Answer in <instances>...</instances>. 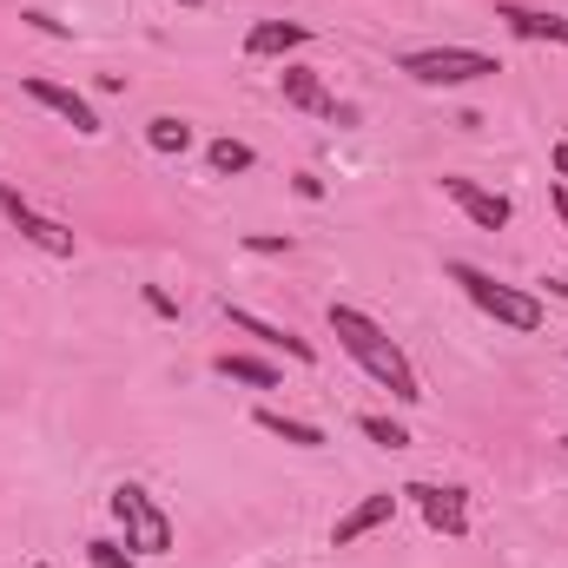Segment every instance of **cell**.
<instances>
[{"mask_svg":"<svg viewBox=\"0 0 568 568\" xmlns=\"http://www.w3.org/2000/svg\"><path fill=\"white\" fill-rule=\"evenodd\" d=\"M331 337L397 397V404H424V377H417V364L404 357V344L377 324V317H364L357 304H331Z\"/></svg>","mask_w":568,"mask_h":568,"instance_id":"6da1fadb","label":"cell"},{"mask_svg":"<svg viewBox=\"0 0 568 568\" xmlns=\"http://www.w3.org/2000/svg\"><path fill=\"white\" fill-rule=\"evenodd\" d=\"M449 284H463V297L476 304V311H489L496 324H509V331H542V297L536 291H516V284H503V278H489L483 265H469V258H456L449 265Z\"/></svg>","mask_w":568,"mask_h":568,"instance_id":"7a4b0ae2","label":"cell"},{"mask_svg":"<svg viewBox=\"0 0 568 568\" xmlns=\"http://www.w3.org/2000/svg\"><path fill=\"white\" fill-rule=\"evenodd\" d=\"M397 73H410L417 87H469V80H489L503 67L489 53H476V47H424V53H404Z\"/></svg>","mask_w":568,"mask_h":568,"instance_id":"3957f363","label":"cell"},{"mask_svg":"<svg viewBox=\"0 0 568 568\" xmlns=\"http://www.w3.org/2000/svg\"><path fill=\"white\" fill-rule=\"evenodd\" d=\"M113 516H120L133 556H165V549H172V516L145 496L140 483H120V489H113Z\"/></svg>","mask_w":568,"mask_h":568,"instance_id":"277c9868","label":"cell"},{"mask_svg":"<svg viewBox=\"0 0 568 568\" xmlns=\"http://www.w3.org/2000/svg\"><path fill=\"white\" fill-rule=\"evenodd\" d=\"M0 212H7V225L27 239V245H40L47 258H73V232L60 225V219H47V212H33L27 199H20V185H7L0 179Z\"/></svg>","mask_w":568,"mask_h":568,"instance_id":"5b68a950","label":"cell"},{"mask_svg":"<svg viewBox=\"0 0 568 568\" xmlns=\"http://www.w3.org/2000/svg\"><path fill=\"white\" fill-rule=\"evenodd\" d=\"M404 496L424 509V523L436 529V536H449V542L469 536V496H463V489H449V483H410Z\"/></svg>","mask_w":568,"mask_h":568,"instance_id":"8992f818","label":"cell"},{"mask_svg":"<svg viewBox=\"0 0 568 568\" xmlns=\"http://www.w3.org/2000/svg\"><path fill=\"white\" fill-rule=\"evenodd\" d=\"M443 199H449V205H463V219H469V225H483V232H503V225L516 219V205H509L503 192L476 185V179H443Z\"/></svg>","mask_w":568,"mask_h":568,"instance_id":"52a82bcc","label":"cell"},{"mask_svg":"<svg viewBox=\"0 0 568 568\" xmlns=\"http://www.w3.org/2000/svg\"><path fill=\"white\" fill-rule=\"evenodd\" d=\"M278 87H284V100H291L297 113H317V120H337V126H351V120H357V106H337V100L324 93L317 67H284Z\"/></svg>","mask_w":568,"mask_h":568,"instance_id":"ba28073f","label":"cell"},{"mask_svg":"<svg viewBox=\"0 0 568 568\" xmlns=\"http://www.w3.org/2000/svg\"><path fill=\"white\" fill-rule=\"evenodd\" d=\"M225 324H232V331H245V337H258V344H272V351H284L291 364H317V344H311V337L284 331V324L258 317V311H245V304H225Z\"/></svg>","mask_w":568,"mask_h":568,"instance_id":"9c48e42d","label":"cell"},{"mask_svg":"<svg viewBox=\"0 0 568 568\" xmlns=\"http://www.w3.org/2000/svg\"><path fill=\"white\" fill-rule=\"evenodd\" d=\"M397 503L404 496H390V489H377V496H364L357 509H344L337 523H331V549H351V542H364V536H377L390 516H397Z\"/></svg>","mask_w":568,"mask_h":568,"instance_id":"30bf717a","label":"cell"},{"mask_svg":"<svg viewBox=\"0 0 568 568\" xmlns=\"http://www.w3.org/2000/svg\"><path fill=\"white\" fill-rule=\"evenodd\" d=\"M27 93H33V100H40L47 113H60V120H67L73 133H87V140L100 133V113H93V106H87V100H80L73 87H60V80H40V73H33V80H27Z\"/></svg>","mask_w":568,"mask_h":568,"instance_id":"8fae6325","label":"cell"},{"mask_svg":"<svg viewBox=\"0 0 568 568\" xmlns=\"http://www.w3.org/2000/svg\"><path fill=\"white\" fill-rule=\"evenodd\" d=\"M496 20H503L516 40H556V47H568V20H562V13H536V7L496 0Z\"/></svg>","mask_w":568,"mask_h":568,"instance_id":"7c38bea8","label":"cell"},{"mask_svg":"<svg viewBox=\"0 0 568 568\" xmlns=\"http://www.w3.org/2000/svg\"><path fill=\"white\" fill-rule=\"evenodd\" d=\"M304 40H311L304 20H252V33H245V60H272V53H291V47H304Z\"/></svg>","mask_w":568,"mask_h":568,"instance_id":"4fadbf2b","label":"cell"},{"mask_svg":"<svg viewBox=\"0 0 568 568\" xmlns=\"http://www.w3.org/2000/svg\"><path fill=\"white\" fill-rule=\"evenodd\" d=\"M258 429L278 436V443H291V449H324V429L304 424V417H284V410H258Z\"/></svg>","mask_w":568,"mask_h":568,"instance_id":"5bb4252c","label":"cell"},{"mask_svg":"<svg viewBox=\"0 0 568 568\" xmlns=\"http://www.w3.org/2000/svg\"><path fill=\"white\" fill-rule=\"evenodd\" d=\"M212 371L232 377V384H252V390H278V371H272L265 357H232V351H225V357H212Z\"/></svg>","mask_w":568,"mask_h":568,"instance_id":"9a60e30c","label":"cell"},{"mask_svg":"<svg viewBox=\"0 0 568 568\" xmlns=\"http://www.w3.org/2000/svg\"><path fill=\"white\" fill-rule=\"evenodd\" d=\"M205 165H212L219 179H232V172H252V165H258V152H252L245 140H212V145H205Z\"/></svg>","mask_w":568,"mask_h":568,"instance_id":"2e32d148","label":"cell"},{"mask_svg":"<svg viewBox=\"0 0 568 568\" xmlns=\"http://www.w3.org/2000/svg\"><path fill=\"white\" fill-rule=\"evenodd\" d=\"M145 145L172 159V152H185V145H192V126H185L179 113H159V120H145Z\"/></svg>","mask_w":568,"mask_h":568,"instance_id":"e0dca14e","label":"cell"},{"mask_svg":"<svg viewBox=\"0 0 568 568\" xmlns=\"http://www.w3.org/2000/svg\"><path fill=\"white\" fill-rule=\"evenodd\" d=\"M357 429H364L371 443H384V449H404V443H410V429L390 424V417H377V410H364V417H357Z\"/></svg>","mask_w":568,"mask_h":568,"instance_id":"ac0fdd59","label":"cell"},{"mask_svg":"<svg viewBox=\"0 0 568 568\" xmlns=\"http://www.w3.org/2000/svg\"><path fill=\"white\" fill-rule=\"evenodd\" d=\"M87 562L93 568H140V556L120 549V542H87Z\"/></svg>","mask_w":568,"mask_h":568,"instance_id":"d6986e66","label":"cell"},{"mask_svg":"<svg viewBox=\"0 0 568 568\" xmlns=\"http://www.w3.org/2000/svg\"><path fill=\"white\" fill-rule=\"evenodd\" d=\"M245 252H258V258H278V252H291V239H278V232H258V239H245Z\"/></svg>","mask_w":568,"mask_h":568,"instance_id":"ffe728a7","label":"cell"},{"mask_svg":"<svg viewBox=\"0 0 568 568\" xmlns=\"http://www.w3.org/2000/svg\"><path fill=\"white\" fill-rule=\"evenodd\" d=\"M20 20H27V27H40V33H67V20H53V13H40V7H27Z\"/></svg>","mask_w":568,"mask_h":568,"instance_id":"44dd1931","label":"cell"},{"mask_svg":"<svg viewBox=\"0 0 568 568\" xmlns=\"http://www.w3.org/2000/svg\"><path fill=\"white\" fill-rule=\"evenodd\" d=\"M549 205H556V219H562V225H568V185H562V179L549 185Z\"/></svg>","mask_w":568,"mask_h":568,"instance_id":"7402d4cb","label":"cell"},{"mask_svg":"<svg viewBox=\"0 0 568 568\" xmlns=\"http://www.w3.org/2000/svg\"><path fill=\"white\" fill-rule=\"evenodd\" d=\"M549 165H556V179L568 185V140H556V152H549Z\"/></svg>","mask_w":568,"mask_h":568,"instance_id":"603a6c76","label":"cell"},{"mask_svg":"<svg viewBox=\"0 0 568 568\" xmlns=\"http://www.w3.org/2000/svg\"><path fill=\"white\" fill-rule=\"evenodd\" d=\"M542 284H549V291H556V297L568 304V278H542Z\"/></svg>","mask_w":568,"mask_h":568,"instance_id":"cb8c5ba5","label":"cell"},{"mask_svg":"<svg viewBox=\"0 0 568 568\" xmlns=\"http://www.w3.org/2000/svg\"><path fill=\"white\" fill-rule=\"evenodd\" d=\"M179 7H205V0H179Z\"/></svg>","mask_w":568,"mask_h":568,"instance_id":"d4e9b609","label":"cell"},{"mask_svg":"<svg viewBox=\"0 0 568 568\" xmlns=\"http://www.w3.org/2000/svg\"><path fill=\"white\" fill-rule=\"evenodd\" d=\"M40 568H53V562H40Z\"/></svg>","mask_w":568,"mask_h":568,"instance_id":"484cf974","label":"cell"},{"mask_svg":"<svg viewBox=\"0 0 568 568\" xmlns=\"http://www.w3.org/2000/svg\"><path fill=\"white\" fill-rule=\"evenodd\" d=\"M562 449H568V436H562Z\"/></svg>","mask_w":568,"mask_h":568,"instance_id":"4316f807","label":"cell"}]
</instances>
